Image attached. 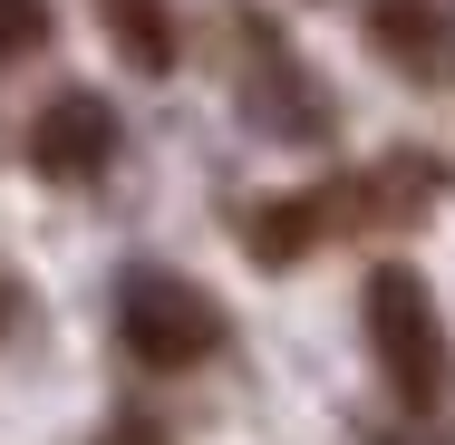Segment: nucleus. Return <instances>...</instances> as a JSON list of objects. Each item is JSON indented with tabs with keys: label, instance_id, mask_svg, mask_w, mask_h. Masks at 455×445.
<instances>
[{
	"label": "nucleus",
	"instance_id": "obj_8",
	"mask_svg": "<svg viewBox=\"0 0 455 445\" xmlns=\"http://www.w3.org/2000/svg\"><path fill=\"white\" fill-rule=\"evenodd\" d=\"M49 49V0H0V59Z\"/></svg>",
	"mask_w": 455,
	"mask_h": 445
},
{
	"label": "nucleus",
	"instance_id": "obj_2",
	"mask_svg": "<svg viewBox=\"0 0 455 445\" xmlns=\"http://www.w3.org/2000/svg\"><path fill=\"white\" fill-rule=\"evenodd\" d=\"M116 339L146 358V368H204V358L223 349V310L184 271H126L116 281Z\"/></svg>",
	"mask_w": 455,
	"mask_h": 445
},
{
	"label": "nucleus",
	"instance_id": "obj_9",
	"mask_svg": "<svg viewBox=\"0 0 455 445\" xmlns=\"http://www.w3.org/2000/svg\"><path fill=\"white\" fill-rule=\"evenodd\" d=\"M97 445H165V426H146V417H116Z\"/></svg>",
	"mask_w": 455,
	"mask_h": 445
},
{
	"label": "nucleus",
	"instance_id": "obj_3",
	"mask_svg": "<svg viewBox=\"0 0 455 445\" xmlns=\"http://www.w3.org/2000/svg\"><path fill=\"white\" fill-rule=\"evenodd\" d=\"M116 155V107L97 88H59L39 116H29V165L49 184H97Z\"/></svg>",
	"mask_w": 455,
	"mask_h": 445
},
{
	"label": "nucleus",
	"instance_id": "obj_4",
	"mask_svg": "<svg viewBox=\"0 0 455 445\" xmlns=\"http://www.w3.org/2000/svg\"><path fill=\"white\" fill-rule=\"evenodd\" d=\"M252 116H262L272 136H320V126H330L320 88L291 68V49H281L272 29H252Z\"/></svg>",
	"mask_w": 455,
	"mask_h": 445
},
{
	"label": "nucleus",
	"instance_id": "obj_6",
	"mask_svg": "<svg viewBox=\"0 0 455 445\" xmlns=\"http://www.w3.org/2000/svg\"><path fill=\"white\" fill-rule=\"evenodd\" d=\"M320 233H330V194H281L272 213H252V252L262 262H300Z\"/></svg>",
	"mask_w": 455,
	"mask_h": 445
},
{
	"label": "nucleus",
	"instance_id": "obj_5",
	"mask_svg": "<svg viewBox=\"0 0 455 445\" xmlns=\"http://www.w3.org/2000/svg\"><path fill=\"white\" fill-rule=\"evenodd\" d=\"M97 20H107V39L126 49L136 78H165V68H175V20H165V0H97Z\"/></svg>",
	"mask_w": 455,
	"mask_h": 445
},
{
	"label": "nucleus",
	"instance_id": "obj_7",
	"mask_svg": "<svg viewBox=\"0 0 455 445\" xmlns=\"http://www.w3.org/2000/svg\"><path fill=\"white\" fill-rule=\"evenodd\" d=\"M368 29H378V49H387V59H407V68H427V59H436V39H446V20H436L427 0H378V10H368Z\"/></svg>",
	"mask_w": 455,
	"mask_h": 445
},
{
	"label": "nucleus",
	"instance_id": "obj_1",
	"mask_svg": "<svg viewBox=\"0 0 455 445\" xmlns=\"http://www.w3.org/2000/svg\"><path fill=\"white\" fill-rule=\"evenodd\" d=\"M368 349H378L387 387H397L407 407H436V397H446V320H436L427 281L407 262L368 271Z\"/></svg>",
	"mask_w": 455,
	"mask_h": 445
}]
</instances>
